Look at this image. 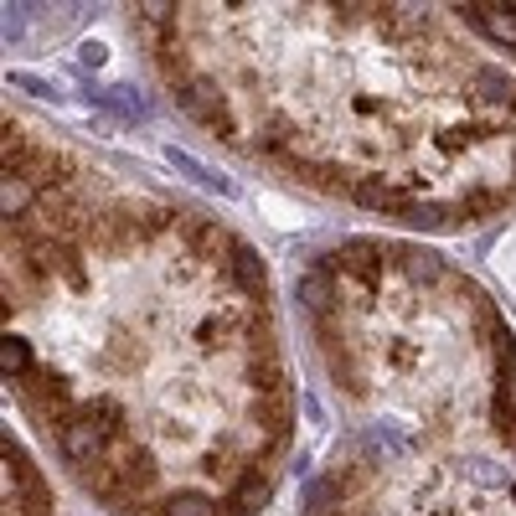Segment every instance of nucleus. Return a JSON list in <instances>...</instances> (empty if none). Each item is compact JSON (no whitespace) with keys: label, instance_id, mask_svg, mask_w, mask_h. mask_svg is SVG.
<instances>
[{"label":"nucleus","instance_id":"obj_1","mask_svg":"<svg viewBox=\"0 0 516 516\" xmlns=\"http://www.w3.org/2000/svg\"><path fill=\"white\" fill-rule=\"evenodd\" d=\"M6 377L16 382V388L36 377V356H31V346H26L21 336H6Z\"/></svg>","mask_w":516,"mask_h":516},{"label":"nucleus","instance_id":"obj_2","mask_svg":"<svg viewBox=\"0 0 516 516\" xmlns=\"http://www.w3.org/2000/svg\"><path fill=\"white\" fill-rule=\"evenodd\" d=\"M161 516H222V506L212 496H170L161 506Z\"/></svg>","mask_w":516,"mask_h":516},{"label":"nucleus","instance_id":"obj_3","mask_svg":"<svg viewBox=\"0 0 516 516\" xmlns=\"http://www.w3.org/2000/svg\"><path fill=\"white\" fill-rule=\"evenodd\" d=\"M98 103H109V109H119V114H145V98L135 94V88H109V94H98Z\"/></svg>","mask_w":516,"mask_h":516},{"label":"nucleus","instance_id":"obj_4","mask_svg":"<svg viewBox=\"0 0 516 516\" xmlns=\"http://www.w3.org/2000/svg\"><path fill=\"white\" fill-rule=\"evenodd\" d=\"M176 165L186 170V176H196V181H202L207 191H233V186H228V176H217V170H207V165H196V161H186V155H176Z\"/></svg>","mask_w":516,"mask_h":516},{"label":"nucleus","instance_id":"obj_5","mask_svg":"<svg viewBox=\"0 0 516 516\" xmlns=\"http://www.w3.org/2000/svg\"><path fill=\"white\" fill-rule=\"evenodd\" d=\"M16 83L26 88V94H42V98H57V88H47L42 78H16Z\"/></svg>","mask_w":516,"mask_h":516},{"label":"nucleus","instance_id":"obj_6","mask_svg":"<svg viewBox=\"0 0 516 516\" xmlns=\"http://www.w3.org/2000/svg\"><path fill=\"white\" fill-rule=\"evenodd\" d=\"M78 57H83V62H88V68H98V62H103V47H98V42H88L83 52H78Z\"/></svg>","mask_w":516,"mask_h":516}]
</instances>
